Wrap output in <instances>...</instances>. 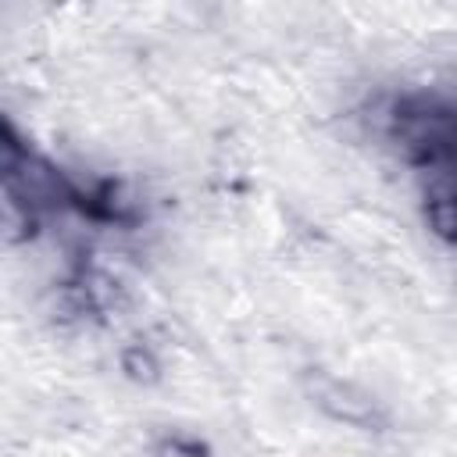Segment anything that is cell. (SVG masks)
<instances>
[{"mask_svg": "<svg viewBox=\"0 0 457 457\" xmlns=\"http://www.w3.org/2000/svg\"><path fill=\"white\" fill-rule=\"evenodd\" d=\"M318 403L328 411V414H336V418H343V421H350V425H368V421H375V407H371V400H353V389L350 386H339V382H328L321 393H318Z\"/></svg>", "mask_w": 457, "mask_h": 457, "instance_id": "cell-1", "label": "cell"}, {"mask_svg": "<svg viewBox=\"0 0 457 457\" xmlns=\"http://www.w3.org/2000/svg\"><path fill=\"white\" fill-rule=\"evenodd\" d=\"M425 218L439 239L457 243V189H436L425 204Z\"/></svg>", "mask_w": 457, "mask_h": 457, "instance_id": "cell-2", "label": "cell"}, {"mask_svg": "<svg viewBox=\"0 0 457 457\" xmlns=\"http://www.w3.org/2000/svg\"><path fill=\"white\" fill-rule=\"evenodd\" d=\"M121 368H125L136 382H154V378H157V361H154V353L143 350V346H129V350L121 353Z\"/></svg>", "mask_w": 457, "mask_h": 457, "instance_id": "cell-3", "label": "cell"}, {"mask_svg": "<svg viewBox=\"0 0 457 457\" xmlns=\"http://www.w3.org/2000/svg\"><path fill=\"white\" fill-rule=\"evenodd\" d=\"M157 457H211L207 446H200L196 439H186V436H171L157 446Z\"/></svg>", "mask_w": 457, "mask_h": 457, "instance_id": "cell-4", "label": "cell"}]
</instances>
